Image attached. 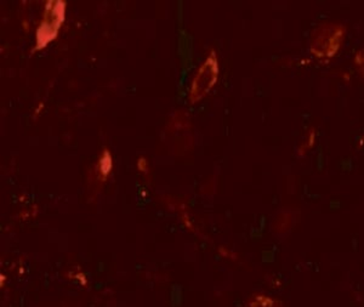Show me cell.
<instances>
[{
  "label": "cell",
  "instance_id": "obj_1",
  "mask_svg": "<svg viewBox=\"0 0 364 307\" xmlns=\"http://www.w3.org/2000/svg\"><path fill=\"white\" fill-rule=\"evenodd\" d=\"M66 3L65 1H49L46 6L43 23L38 29V48H44L48 43L58 36V29L65 21Z\"/></svg>",
  "mask_w": 364,
  "mask_h": 307
},
{
  "label": "cell",
  "instance_id": "obj_2",
  "mask_svg": "<svg viewBox=\"0 0 364 307\" xmlns=\"http://www.w3.org/2000/svg\"><path fill=\"white\" fill-rule=\"evenodd\" d=\"M218 73L219 70H218L215 56L211 55L210 58H208L207 61L199 68L198 73L193 79L190 92L191 102L195 104L210 92L211 87H214L218 79Z\"/></svg>",
  "mask_w": 364,
  "mask_h": 307
},
{
  "label": "cell",
  "instance_id": "obj_3",
  "mask_svg": "<svg viewBox=\"0 0 364 307\" xmlns=\"http://www.w3.org/2000/svg\"><path fill=\"white\" fill-rule=\"evenodd\" d=\"M252 307H283V305L281 301L269 296H260L252 303Z\"/></svg>",
  "mask_w": 364,
  "mask_h": 307
},
{
  "label": "cell",
  "instance_id": "obj_4",
  "mask_svg": "<svg viewBox=\"0 0 364 307\" xmlns=\"http://www.w3.org/2000/svg\"><path fill=\"white\" fill-rule=\"evenodd\" d=\"M360 305H362V307H364V301H363V300H362V301H360Z\"/></svg>",
  "mask_w": 364,
  "mask_h": 307
}]
</instances>
